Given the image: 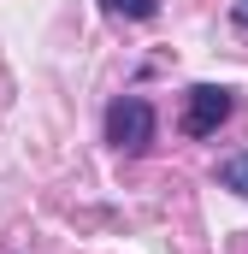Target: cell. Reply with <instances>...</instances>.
<instances>
[{
	"label": "cell",
	"mask_w": 248,
	"mask_h": 254,
	"mask_svg": "<svg viewBox=\"0 0 248 254\" xmlns=\"http://www.w3.org/2000/svg\"><path fill=\"white\" fill-rule=\"evenodd\" d=\"M107 142L124 148V154H142V148L154 142V107L136 101V95L113 101V107H107Z\"/></svg>",
	"instance_id": "obj_1"
},
{
	"label": "cell",
	"mask_w": 248,
	"mask_h": 254,
	"mask_svg": "<svg viewBox=\"0 0 248 254\" xmlns=\"http://www.w3.org/2000/svg\"><path fill=\"white\" fill-rule=\"evenodd\" d=\"M219 184L237 190V195H248V154H231V160L219 166Z\"/></svg>",
	"instance_id": "obj_3"
},
{
	"label": "cell",
	"mask_w": 248,
	"mask_h": 254,
	"mask_svg": "<svg viewBox=\"0 0 248 254\" xmlns=\"http://www.w3.org/2000/svg\"><path fill=\"white\" fill-rule=\"evenodd\" d=\"M225 119H231V89H213V83L189 89V107H184V130L189 136H213Z\"/></svg>",
	"instance_id": "obj_2"
},
{
	"label": "cell",
	"mask_w": 248,
	"mask_h": 254,
	"mask_svg": "<svg viewBox=\"0 0 248 254\" xmlns=\"http://www.w3.org/2000/svg\"><path fill=\"white\" fill-rule=\"evenodd\" d=\"M231 12H237V24H243V30H248V0H237V6H231Z\"/></svg>",
	"instance_id": "obj_5"
},
{
	"label": "cell",
	"mask_w": 248,
	"mask_h": 254,
	"mask_svg": "<svg viewBox=\"0 0 248 254\" xmlns=\"http://www.w3.org/2000/svg\"><path fill=\"white\" fill-rule=\"evenodd\" d=\"M107 12H119V18H154L160 0H107Z\"/></svg>",
	"instance_id": "obj_4"
}]
</instances>
